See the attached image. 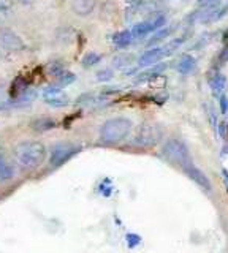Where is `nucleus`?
<instances>
[{"label":"nucleus","instance_id":"nucleus-12","mask_svg":"<svg viewBox=\"0 0 228 253\" xmlns=\"http://www.w3.org/2000/svg\"><path fill=\"white\" fill-rule=\"evenodd\" d=\"M195 68H196V60H195V57H192L190 54L181 55L178 63H176V70L181 75H190L195 71Z\"/></svg>","mask_w":228,"mask_h":253},{"label":"nucleus","instance_id":"nucleus-4","mask_svg":"<svg viewBox=\"0 0 228 253\" xmlns=\"http://www.w3.org/2000/svg\"><path fill=\"white\" fill-rule=\"evenodd\" d=\"M81 146L80 144H75V142H70V141H62L54 144L51 152H49V158H48V163L51 168H60L62 165H65L67 162H70L75 155H78L81 152Z\"/></svg>","mask_w":228,"mask_h":253},{"label":"nucleus","instance_id":"nucleus-23","mask_svg":"<svg viewBox=\"0 0 228 253\" xmlns=\"http://www.w3.org/2000/svg\"><path fill=\"white\" fill-rule=\"evenodd\" d=\"M219 60H220V63H227V62H228V44L224 47L222 52H220V55H219Z\"/></svg>","mask_w":228,"mask_h":253},{"label":"nucleus","instance_id":"nucleus-20","mask_svg":"<svg viewBox=\"0 0 228 253\" xmlns=\"http://www.w3.org/2000/svg\"><path fill=\"white\" fill-rule=\"evenodd\" d=\"M133 62V57L132 55H127V54H121L117 55V57L113 60V65L116 68H125V67H130Z\"/></svg>","mask_w":228,"mask_h":253},{"label":"nucleus","instance_id":"nucleus-9","mask_svg":"<svg viewBox=\"0 0 228 253\" xmlns=\"http://www.w3.org/2000/svg\"><path fill=\"white\" fill-rule=\"evenodd\" d=\"M182 171L187 174V177H190L196 185L204 190V192H211V190H212L211 180L208 179L206 174H204V172L198 168V166H195V163H190L188 166H185V168H184Z\"/></svg>","mask_w":228,"mask_h":253},{"label":"nucleus","instance_id":"nucleus-13","mask_svg":"<svg viewBox=\"0 0 228 253\" xmlns=\"http://www.w3.org/2000/svg\"><path fill=\"white\" fill-rule=\"evenodd\" d=\"M95 0H72V10L78 16H89L95 10Z\"/></svg>","mask_w":228,"mask_h":253},{"label":"nucleus","instance_id":"nucleus-7","mask_svg":"<svg viewBox=\"0 0 228 253\" xmlns=\"http://www.w3.org/2000/svg\"><path fill=\"white\" fill-rule=\"evenodd\" d=\"M0 46L10 52H18L24 49V42L11 29H0Z\"/></svg>","mask_w":228,"mask_h":253},{"label":"nucleus","instance_id":"nucleus-16","mask_svg":"<svg viewBox=\"0 0 228 253\" xmlns=\"http://www.w3.org/2000/svg\"><path fill=\"white\" fill-rule=\"evenodd\" d=\"M56 126V121L51 117H38L32 122V128L35 131H48Z\"/></svg>","mask_w":228,"mask_h":253},{"label":"nucleus","instance_id":"nucleus-27","mask_svg":"<svg viewBox=\"0 0 228 253\" xmlns=\"http://www.w3.org/2000/svg\"><path fill=\"white\" fill-rule=\"evenodd\" d=\"M204 2H206V0H200V3H201V5H203Z\"/></svg>","mask_w":228,"mask_h":253},{"label":"nucleus","instance_id":"nucleus-26","mask_svg":"<svg viewBox=\"0 0 228 253\" xmlns=\"http://www.w3.org/2000/svg\"><path fill=\"white\" fill-rule=\"evenodd\" d=\"M18 2H21V3H30V2H34V0H18Z\"/></svg>","mask_w":228,"mask_h":253},{"label":"nucleus","instance_id":"nucleus-10","mask_svg":"<svg viewBox=\"0 0 228 253\" xmlns=\"http://www.w3.org/2000/svg\"><path fill=\"white\" fill-rule=\"evenodd\" d=\"M16 176V169H14V165L3 150H0V184H5V182H10Z\"/></svg>","mask_w":228,"mask_h":253},{"label":"nucleus","instance_id":"nucleus-2","mask_svg":"<svg viewBox=\"0 0 228 253\" xmlns=\"http://www.w3.org/2000/svg\"><path fill=\"white\" fill-rule=\"evenodd\" d=\"M132 126V121L127 117L109 119L100 128V141L103 144H117L129 136Z\"/></svg>","mask_w":228,"mask_h":253},{"label":"nucleus","instance_id":"nucleus-11","mask_svg":"<svg viewBox=\"0 0 228 253\" xmlns=\"http://www.w3.org/2000/svg\"><path fill=\"white\" fill-rule=\"evenodd\" d=\"M208 83H209V87H211L212 93H214L216 97H220V95H224V90H225V87H227V78L222 73H219V71H214V73H211Z\"/></svg>","mask_w":228,"mask_h":253},{"label":"nucleus","instance_id":"nucleus-15","mask_svg":"<svg viewBox=\"0 0 228 253\" xmlns=\"http://www.w3.org/2000/svg\"><path fill=\"white\" fill-rule=\"evenodd\" d=\"M113 43L116 47H127L129 44L133 43V37H132V32L130 30H122V32H117L113 37Z\"/></svg>","mask_w":228,"mask_h":253},{"label":"nucleus","instance_id":"nucleus-19","mask_svg":"<svg viewBox=\"0 0 228 253\" xmlns=\"http://www.w3.org/2000/svg\"><path fill=\"white\" fill-rule=\"evenodd\" d=\"M11 10H13V6L10 0H0V22H3L10 18Z\"/></svg>","mask_w":228,"mask_h":253},{"label":"nucleus","instance_id":"nucleus-17","mask_svg":"<svg viewBox=\"0 0 228 253\" xmlns=\"http://www.w3.org/2000/svg\"><path fill=\"white\" fill-rule=\"evenodd\" d=\"M171 32H173V27H165V26L159 30H155L154 35L151 37V40H149V46H154L157 43L163 42V40H167L171 35Z\"/></svg>","mask_w":228,"mask_h":253},{"label":"nucleus","instance_id":"nucleus-3","mask_svg":"<svg viewBox=\"0 0 228 253\" xmlns=\"http://www.w3.org/2000/svg\"><path fill=\"white\" fill-rule=\"evenodd\" d=\"M162 155L165 160H168L170 163L179 166L181 169H184L185 166H188L192 162V155L188 152V147L184 144L181 139L171 138L163 144L162 147Z\"/></svg>","mask_w":228,"mask_h":253},{"label":"nucleus","instance_id":"nucleus-8","mask_svg":"<svg viewBox=\"0 0 228 253\" xmlns=\"http://www.w3.org/2000/svg\"><path fill=\"white\" fill-rule=\"evenodd\" d=\"M43 98L52 108H64L70 103L68 95L62 90L60 87H56V85L48 87V89L43 92Z\"/></svg>","mask_w":228,"mask_h":253},{"label":"nucleus","instance_id":"nucleus-5","mask_svg":"<svg viewBox=\"0 0 228 253\" xmlns=\"http://www.w3.org/2000/svg\"><path fill=\"white\" fill-rule=\"evenodd\" d=\"M163 136V131L159 125L155 124H143L138 126L135 136L132 139V144L137 147H154L160 142Z\"/></svg>","mask_w":228,"mask_h":253},{"label":"nucleus","instance_id":"nucleus-22","mask_svg":"<svg viewBox=\"0 0 228 253\" xmlns=\"http://www.w3.org/2000/svg\"><path fill=\"white\" fill-rule=\"evenodd\" d=\"M111 78H113V71L109 70V68L101 70V71H98V73H97V79H98V81H109Z\"/></svg>","mask_w":228,"mask_h":253},{"label":"nucleus","instance_id":"nucleus-6","mask_svg":"<svg viewBox=\"0 0 228 253\" xmlns=\"http://www.w3.org/2000/svg\"><path fill=\"white\" fill-rule=\"evenodd\" d=\"M165 24H167V18H165L163 14H155L154 18L137 24V26L130 30L132 37H133V40H141V38L147 37L149 34H152V32L162 29Z\"/></svg>","mask_w":228,"mask_h":253},{"label":"nucleus","instance_id":"nucleus-1","mask_svg":"<svg viewBox=\"0 0 228 253\" xmlns=\"http://www.w3.org/2000/svg\"><path fill=\"white\" fill-rule=\"evenodd\" d=\"M13 155L16 163L24 169H37L46 160V147L40 141H22L14 146Z\"/></svg>","mask_w":228,"mask_h":253},{"label":"nucleus","instance_id":"nucleus-14","mask_svg":"<svg viewBox=\"0 0 228 253\" xmlns=\"http://www.w3.org/2000/svg\"><path fill=\"white\" fill-rule=\"evenodd\" d=\"M165 68H167V65L165 63H157V65H154L152 68H147L146 71H143V73H139L137 76V83H144V81H149V79H154L157 75L160 73V71H163Z\"/></svg>","mask_w":228,"mask_h":253},{"label":"nucleus","instance_id":"nucleus-18","mask_svg":"<svg viewBox=\"0 0 228 253\" xmlns=\"http://www.w3.org/2000/svg\"><path fill=\"white\" fill-rule=\"evenodd\" d=\"M56 87H67L70 84H73L75 83V79H76V75L73 73H70V71H62V73L59 76H56Z\"/></svg>","mask_w":228,"mask_h":253},{"label":"nucleus","instance_id":"nucleus-21","mask_svg":"<svg viewBox=\"0 0 228 253\" xmlns=\"http://www.w3.org/2000/svg\"><path fill=\"white\" fill-rule=\"evenodd\" d=\"M100 59H101V55L97 54V52H89V54H86L84 57H83V67L89 68V67L97 65V63L100 62Z\"/></svg>","mask_w":228,"mask_h":253},{"label":"nucleus","instance_id":"nucleus-24","mask_svg":"<svg viewBox=\"0 0 228 253\" xmlns=\"http://www.w3.org/2000/svg\"><path fill=\"white\" fill-rule=\"evenodd\" d=\"M220 109H222L224 114L228 111V100H227L225 95H220Z\"/></svg>","mask_w":228,"mask_h":253},{"label":"nucleus","instance_id":"nucleus-25","mask_svg":"<svg viewBox=\"0 0 228 253\" xmlns=\"http://www.w3.org/2000/svg\"><path fill=\"white\" fill-rule=\"evenodd\" d=\"M216 2H219V0H206L203 5H211V3H216Z\"/></svg>","mask_w":228,"mask_h":253}]
</instances>
